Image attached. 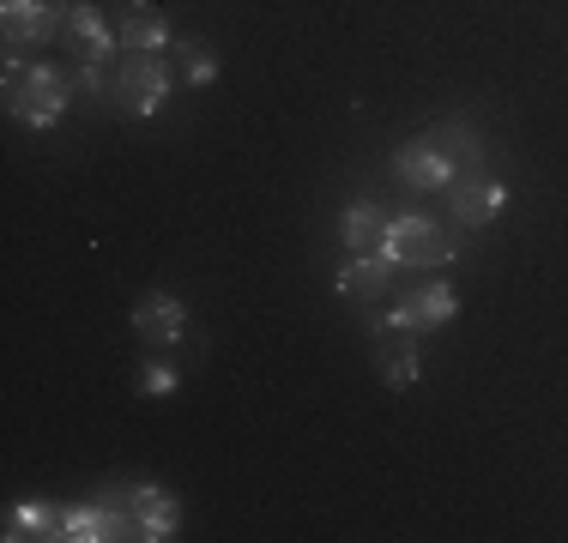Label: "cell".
Returning a JSON list of instances; mask_svg holds the SVG:
<instances>
[{"instance_id": "9a60e30c", "label": "cell", "mask_w": 568, "mask_h": 543, "mask_svg": "<svg viewBox=\"0 0 568 543\" xmlns=\"http://www.w3.org/2000/svg\"><path fill=\"white\" fill-rule=\"evenodd\" d=\"M61 537L67 543H110V508L103 501H85V508H67L61 513Z\"/></svg>"}, {"instance_id": "52a82bcc", "label": "cell", "mask_w": 568, "mask_h": 543, "mask_svg": "<svg viewBox=\"0 0 568 543\" xmlns=\"http://www.w3.org/2000/svg\"><path fill=\"white\" fill-rule=\"evenodd\" d=\"M508 199H514V187L503 182V175H484V170H466L459 182L448 187V224L454 229H490L496 217L508 212Z\"/></svg>"}, {"instance_id": "2e32d148", "label": "cell", "mask_w": 568, "mask_h": 543, "mask_svg": "<svg viewBox=\"0 0 568 543\" xmlns=\"http://www.w3.org/2000/svg\"><path fill=\"white\" fill-rule=\"evenodd\" d=\"M133 392H140V399H175V392H182V369L164 357L140 362V369H133Z\"/></svg>"}, {"instance_id": "3957f363", "label": "cell", "mask_w": 568, "mask_h": 543, "mask_svg": "<svg viewBox=\"0 0 568 543\" xmlns=\"http://www.w3.org/2000/svg\"><path fill=\"white\" fill-rule=\"evenodd\" d=\"M175 91L170 54H121L110 66V109L121 121H152Z\"/></svg>"}, {"instance_id": "9c48e42d", "label": "cell", "mask_w": 568, "mask_h": 543, "mask_svg": "<svg viewBox=\"0 0 568 543\" xmlns=\"http://www.w3.org/2000/svg\"><path fill=\"white\" fill-rule=\"evenodd\" d=\"M128 326L145 338V345H182L187 332H194V315H187V303L182 296H170V290H152V296H140L133 303V315H128Z\"/></svg>"}, {"instance_id": "5bb4252c", "label": "cell", "mask_w": 568, "mask_h": 543, "mask_svg": "<svg viewBox=\"0 0 568 543\" xmlns=\"http://www.w3.org/2000/svg\"><path fill=\"white\" fill-rule=\"evenodd\" d=\"M429 133H436V145H442V152H448V157L459 163V170H484V140H478V127H471L466 115L436 121Z\"/></svg>"}, {"instance_id": "8fae6325", "label": "cell", "mask_w": 568, "mask_h": 543, "mask_svg": "<svg viewBox=\"0 0 568 543\" xmlns=\"http://www.w3.org/2000/svg\"><path fill=\"white\" fill-rule=\"evenodd\" d=\"M128 508H133V525H140V543H170L182 532V501L158 483H133L128 489Z\"/></svg>"}, {"instance_id": "d6986e66", "label": "cell", "mask_w": 568, "mask_h": 543, "mask_svg": "<svg viewBox=\"0 0 568 543\" xmlns=\"http://www.w3.org/2000/svg\"><path fill=\"white\" fill-rule=\"evenodd\" d=\"M73 91H79V103H103V98H110V66L79 61L73 66Z\"/></svg>"}, {"instance_id": "e0dca14e", "label": "cell", "mask_w": 568, "mask_h": 543, "mask_svg": "<svg viewBox=\"0 0 568 543\" xmlns=\"http://www.w3.org/2000/svg\"><path fill=\"white\" fill-rule=\"evenodd\" d=\"M175 61H182V85L206 91L212 79H219V54H212L200 37H182V49H175Z\"/></svg>"}, {"instance_id": "277c9868", "label": "cell", "mask_w": 568, "mask_h": 543, "mask_svg": "<svg viewBox=\"0 0 568 543\" xmlns=\"http://www.w3.org/2000/svg\"><path fill=\"white\" fill-rule=\"evenodd\" d=\"M67 7L73 0H0V43H7V54L31 61V49H49L67 31Z\"/></svg>"}, {"instance_id": "8992f818", "label": "cell", "mask_w": 568, "mask_h": 543, "mask_svg": "<svg viewBox=\"0 0 568 543\" xmlns=\"http://www.w3.org/2000/svg\"><path fill=\"white\" fill-rule=\"evenodd\" d=\"M454 315H459V296H454L448 278H424V284H412V290L387 296V320L405 326V332H417V338L442 332Z\"/></svg>"}, {"instance_id": "4fadbf2b", "label": "cell", "mask_w": 568, "mask_h": 543, "mask_svg": "<svg viewBox=\"0 0 568 543\" xmlns=\"http://www.w3.org/2000/svg\"><path fill=\"white\" fill-rule=\"evenodd\" d=\"M382 229H387V212L375 206V199H351V206L339 212L345 254H375V248H382Z\"/></svg>"}, {"instance_id": "ac0fdd59", "label": "cell", "mask_w": 568, "mask_h": 543, "mask_svg": "<svg viewBox=\"0 0 568 543\" xmlns=\"http://www.w3.org/2000/svg\"><path fill=\"white\" fill-rule=\"evenodd\" d=\"M7 537H61V513L43 508V501H24V508H12V532Z\"/></svg>"}, {"instance_id": "30bf717a", "label": "cell", "mask_w": 568, "mask_h": 543, "mask_svg": "<svg viewBox=\"0 0 568 543\" xmlns=\"http://www.w3.org/2000/svg\"><path fill=\"white\" fill-rule=\"evenodd\" d=\"M67 37H73V54L91 66H115L121 61V37L110 31V19H103L91 0H73L67 7Z\"/></svg>"}, {"instance_id": "ba28073f", "label": "cell", "mask_w": 568, "mask_h": 543, "mask_svg": "<svg viewBox=\"0 0 568 543\" xmlns=\"http://www.w3.org/2000/svg\"><path fill=\"white\" fill-rule=\"evenodd\" d=\"M394 278H399V266L375 248V254H351V260L333 272V290H339L351 308H375V303L394 296Z\"/></svg>"}, {"instance_id": "7c38bea8", "label": "cell", "mask_w": 568, "mask_h": 543, "mask_svg": "<svg viewBox=\"0 0 568 543\" xmlns=\"http://www.w3.org/2000/svg\"><path fill=\"white\" fill-rule=\"evenodd\" d=\"M115 37H121V54H170V49H175L170 19L152 7V0H128V12H121Z\"/></svg>"}, {"instance_id": "6da1fadb", "label": "cell", "mask_w": 568, "mask_h": 543, "mask_svg": "<svg viewBox=\"0 0 568 543\" xmlns=\"http://www.w3.org/2000/svg\"><path fill=\"white\" fill-rule=\"evenodd\" d=\"M7 121H19V127H31V133H49V127H61V115L79 103V91H73V73L55 61H19V54H7Z\"/></svg>"}, {"instance_id": "7a4b0ae2", "label": "cell", "mask_w": 568, "mask_h": 543, "mask_svg": "<svg viewBox=\"0 0 568 543\" xmlns=\"http://www.w3.org/2000/svg\"><path fill=\"white\" fill-rule=\"evenodd\" d=\"M382 254L399 272H436V266H454L459 254H466V229L436 224V217H424V212H399V217H387V229H382Z\"/></svg>"}, {"instance_id": "5b68a950", "label": "cell", "mask_w": 568, "mask_h": 543, "mask_svg": "<svg viewBox=\"0 0 568 543\" xmlns=\"http://www.w3.org/2000/svg\"><path fill=\"white\" fill-rule=\"evenodd\" d=\"M459 163L436 145V133H417V140H399L394 145V182L405 194H442V187L459 182Z\"/></svg>"}]
</instances>
